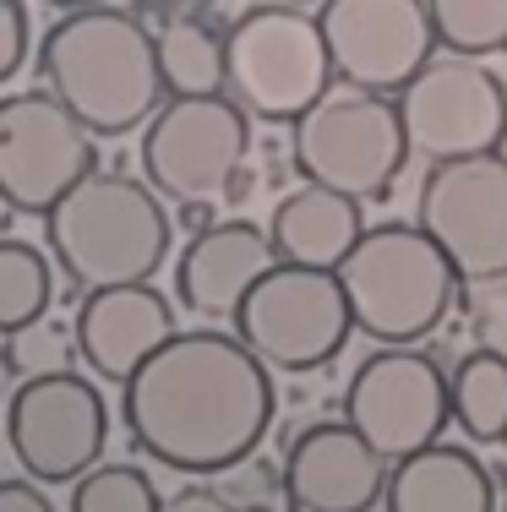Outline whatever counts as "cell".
<instances>
[{"instance_id": "1", "label": "cell", "mask_w": 507, "mask_h": 512, "mask_svg": "<svg viewBox=\"0 0 507 512\" xmlns=\"http://www.w3.org/2000/svg\"><path fill=\"white\" fill-rule=\"evenodd\" d=\"M120 414L148 458L180 474H219L262 447L273 425V376L240 338L191 327L126 382Z\"/></svg>"}, {"instance_id": "2", "label": "cell", "mask_w": 507, "mask_h": 512, "mask_svg": "<svg viewBox=\"0 0 507 512\" xmlns=\"http://www.w3.org/2000/svg\"><path fill=\"white\" fill-rule=\"evenodd\" d=\"M44 82L93 137H126L159 109L164 66L159 39L137 17L88 6L60 17L39 44Z\"/></svg>"}, {"instance_id": "3", "label": "cell", "mask_w": 507, "mask_h": 512, "mask_svg": "<svg viewBox=\"0 0 507 512\" xmlns=\"http://www.w3.org/2000/svg\"><path fill=\"white\" fill-rule=\"evenodd\" d=\"M50 256L71 284L120 289L148 284L169 256V218L159 197L131 175H88L55 213H44Z\"/></svg>"}, {"instance_id": "4", "label": "cell", "mask_w": 507, "mask_h": 512, "mask_svg": "<svg viewBox=\"0 0 507 512\" xmlns=\"http://www.w3.org/2000/svg\"><path fill=\"white\" fill-rule=\"evenodd\" d=\"M338 278L355 311V333L409 349L442 327L458 267L420 224H371L360 246L338 262Z\"/></svg>"}, {"instance_id": "5", "label": "cell", "mask_w": 507, "mask_h": 512, "mask_svg": "<svg viewBox=\"0 0 507 512\" xmlns=\"http://www.w3.org/2000/svg\"><path fill=\"white\" fill-rule=\"evenodd\" d=\"M229 55V93L257 120H289L311 115L328 99L333 55L322 39V22L300 6H257L224 33Z\"/></svg>"}, {"instance_id": "6", "label": "cell", "mask_w": 507, "mask_h": 512, "mask_svg": "<svg viewBox=\"0 0 507 512\" xmlns=\"http://www.w3.org/2000/svg\"><path fill=\"white\" fill-rule=\"evenodd\" d=\"M409 158V131L388 93H328L295 120V164L306 180L355 202H382Z\"/></svg>"}, {"instance_id": "7", "label": "cell", "mask_w": 507, "mask_h": 512, "mask_svg": "<svg viewBox=\"0 0 507 512\" xmlns=\"http://www.w3.org/2000/svg\"><path fill=\"white\" fill-rule=\"evenodd\" d=\"M349 327H355V311H349L344 278L295 262H279L235 311V338L279 371L328 365L344 349Z\"/></svg>"}, {"instance_id": "8", "label": "cell", "mask_w": 507, "mask_h": 512, "mask_svg": "<svg viewBox=\"0 0 507 512\" xmlns=\"http://www.w3.org/2000/svg\"><path fill=\"white\" fill-rule=\"evenodd\" d=\"M344 420L388 463H404L442 442L453 420V382L426 349H388L360 360L344 387Z\"/></svg>"}, {"instance_id": "9", "label": "cell", "mask_w": 507, "mask_h": 512, "mask_svg": "<svg viewBox=\"0 0 507 512\" xmlns=\"http://www.w3.org/2000/svg\"><path fill=\"white\" fill-rule=\"evenodd\" d=\"M99 175L93 131L55 93H11L0 104V197L17 213H55Z\"/></svg>"}, {"instance_id": "10", "label": "cell", "mask_w": 507, "mask_h": 512, "mask_svg": "<svg viewBox=\"0 0 507 512\" xmlns=\"http://www.w3.org/2000/svg\"><path fill=\"white\" fill-rule=\"evenodd\" d=\"M104 436H110L104 398L77 371L28 376V382H17V393L6 404V442L28 480L44 485L82 480L99 463Z\"/></svg>"}, {"instance_id": "11", "label": "cell", "mask_w": 507, "mask_h": 512, "mask_svg": "<svg viewBox=\"0 0 507 512\" xmlns=\"http://www.w3.org/2000/svg\"><path fill=\"white\" fill-rule=\"evenodd\" d=\"M251 153L246 109L224 93L208 99H169L153 126L142 131V175L153 191L175 202H208L240 180V164Z\"/></svg>"}, {"instance_id": "12", "label": "cell", "mask_w": 507, "mask_h": 512, "mask_svg": "<svg viewBox=\"0 0 507 512\" xmlns=\"http://www.w3.org/2000/svg\"><path fill=\"white\" fill-rule=\"evenodd\" d=\"M415 224L448 251L464 284L507 278V158H453L431 164L415 202Z\"/></svg>"}, {"instance_id": "13", "label": "cell", "mask_w": 507, "mask_h": 512, "mask_svg": "<svg viewBox=\"0 0 507 512\" xmlns=\"http://www.w3.org/2000/svg\"><path fill=\"white\" fill-rule=\"evenodd\" d=\"M398 115H404L409 148L426 153L431 164L502 153V142H507V93H502V82L469 55L431 60V66L398 93Z\"/></svg>"}, {"instance_id": "14", "label": "cell", "mask_w": 507, "mask_h": 512, "mask_svg": "<svg viewBox=\"0 0 507 512\" xmlns=\"http://www.w3.org/2000/svg\"><path fill=\"white\" fill-rule=\"evenodd\" d=\"M317 22L344 88L404 93L431 66L437 28L426 0H328Z\"/></svg>"}, {"instance_id": "15", "label": "cell", "mask_w": 507, "mask_h": 512, "mask_svg": "<svg viewBox=\"0 0 507 512\" xmlns=\"http://www.w3.org/2000/svg\"><path fill=\"white\" fill-rule=\"evenodd\" d=\"M284 496L295 512H371L388 496V458L349 420H322L289 442Z\"/></svg>"}, {"instance_id": "16", "label": "cell", "mask_w": 507, "mask_h": 512, "mask_svg": "<svg viewBox=\"0 0 507 512\" xmlns=\"http://www.w3.org/2000/svg\"><path fill=\"white\" fill-rule=\"evenodd\" d=\"M279 267V246L251 218H224L186 240L175 262V295L197 316H235L246 295Z\"/></svg>"}, {"instance_id": "17", "label": "cell", "mask_w": 507, "mask_h": 512, "mask_svg": "<svg viewBox=\"0 0 507 512\" xmlns=\"http://www.w3.org/2000/svg\"><path fill=\"white\" fill-rule=\"evenodd\" d=\"M175 306L148 284L93 289L77 311V355L93 365V376L126 387L159 349L175 338Z\"/></svg>"}, {"instance_id": "18", "label": "cell", "mask_w": 507, "mask_h": 512, "mask_svg": "<svg viewBox=\"0 0 507 512\" xmlns=\"http://www.w3.org/2000/svg\"><path fill=\"white\" fill-rule=\"evenodd\" d=\"M268 235H273V246H279V262L328 267V273H338V262L360 246L366 224H360V202L355 197L306 180L300 191H289V197L273 207Z\"/></svg>"}, {"instance_id": "19", "label": "cell", "mask_w": 507, "mask_h": 512, "mask_svg": "<svg viewBox=\"0 0 507 512\" xmlns=\"http://www.w3.org/2000/svg\"><path fill=\"white\" fill-rule=\"evenodd\" d=\"M382 512H497V480L469 447H426L393 463Z\"/></svg>"}, {"instance_id": "20", "label": "cell", "mask_w": 507, "mask_h": 512, "mask_svg": "<svg viewBox=\"0 0 507 512\" xmlns=\"http://www.w3.org/2000/svg\"><path fill=\"white\" fill-rule=\"evenodd\" d=\"M159 66H164V88L175 99H208V93L229 88L224 39L197 17H169V28L159 33Z\"/></svg>"}, {"instance_id": "21", "label": "cell", "mask_w": 507, "mask_h": 512, "mask_svg": "<svg viewBox=\"0 0 507 512\" xmlns=\"http://www.w3.org/2000/svg\"><path fill=\"white\" fill-rule=\"evenodd\" d=\"M453 425L475 442H507V355L475 349L453 371Z\"/></svg>"}, {"instance_id": "22", "label": "cell", "mask_w": 507, "mask_h": 512, "mask_svg": "<svg viewBox=\"0 0 507 512\" xmlns=\"http://www.w3.org/2000/svg\"><path fill=\"white\" fill-rule=\"evenodd\" d=\"M55 273L39 246L28 240H0V333H17L50 316Z\"/></svg>"}, {"instance_id": "23", "label": "cell", "mask_w": 507, "mask_h": 512, "mask_svg": "<svg viewBox=\"0 0 507 512\" xmlns=\"http://www.w3.org/2000/svg\"><path fill=\"white\" fill-rule=\"evenodd\" d=\"M437 44H448L453 55H497L507 50V0H426Z\"/></svg>"}, {"instance_id": "24", "label": "cell", "mask_w": 507, "mask_h": 512, "mask_svg": "<svg viewBox=\"0 0 507 512\" xmlns=\"http://www.w3.org/2000/svg\"><path fill=\"white\" fill-rule=\"evenodd\" d=\"M71 512H164V496L137 463H99L71 480Z\"/></svg>"}, {"instance_id": "25", "label": "cell", "mask_w": 507, "mask_h": 512, "mask_svg": "<svg viewBox=\"0 0 507 512\" xmlns=\"http://www.w3.org/2000/svg\"><path fill=\"white\" fill-rule=\"evenodd\" d=\"M66 333L50 322H33V327H17V333H6V371L11 376H44V371H66Z\"/></svg>"}, {"instance_id": "26", "label": "cell", "mask_w": 507, "mask_h": 512, "mask_svg": "<svg viewBox=\"0 0 507 512\" xmlns=\"http://www.w3.org/2000/svg\"><path fill=\"white\" fill-rule=\"evenodd\" d=\"M28 60V6L0 0V82H11Z\"/></svg>"}, {"instance_id": "27", "label": "cell", "mask_w": 507, "mask_h": 512, "mask_svg": "<svg viewBox=\"0 0 507 512\" xmlns=\"http://www.w3.org/2000/svg\"><path fill=\"white\" fill-rule=\"evenodd\" d=\"M164 512H240V507L229 502V496L208 491V485H186V491L164 496Z\"/></svg>"}, {"instance_id": "28", "label": "cell", "mask_w": 507, "mask_h": 512, "mask_svg": "<svg viewBox=\"0 0 507 512\" xmlns=\"http://www.w3.org/2000/svg\"><path fill=\"white\" fill-rule=\"evenodd\" d=\"M0 512H55V507L33 480H6L0 485Z\"/></svg>"}, {"instance_id": "29", "label": "cell", "mask_w": 507, "mask_h": 512, "mask_svg": "<svg viewBox=\"0 0 507 512\" xmlns=\"http://www.w3.org/2000/svg\"><path fill=\"white\" fill-rule=\"evenodd\" d=\"M50 6H66V11H88V6H104V0H50Z\"/></svg>"}, {"instance_id": "30", "label": "cell", "mask_w": 507, "mask_h": 512, "mask_svg": "<svg viewBox=\"0 0 507 512\" xmlns=\"http://www.w3.org/2000/svg\"><path fill=\"white\" fill-rule=\"evenodd\" d=\"M279 6H300V11H306V6H317V11H322L328 0H279Z\"/></svg>"}]
</instances>
